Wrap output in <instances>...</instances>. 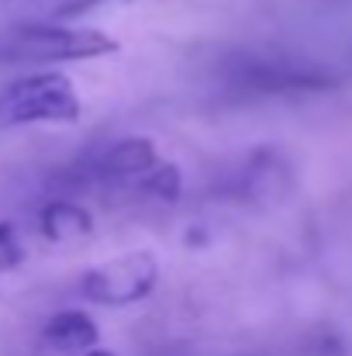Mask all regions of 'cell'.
I'll use <instances>...</instances> for the list:
<instances>
[{"instance_id":"7","label":"cell","mask_w":352,"mask_h":356,"mask_svg":"<svg viewBox=\"0 0 352 356\" xmlns=\"http://www.w3.org/2000/svg\"><path fill=\"white\" fill-rule=\"evenodd\" d=\"M24 242H21V232L10 225V222H0V273H10L24 263Z\"/></svg>"},{"instance_id":"1","label":"cell","mask_w":352,"mask_h":356,"mask_svg":"<svg viewBox=\"0 0 352 356\" xmlns=\"http://www.w3.org/2000/svg\"><path fill=\"white\" fill-rule=\"evenodd\" d=\"M117 52V42L80 24H17L0 35V63H69Z\"/></svg>"},{"instance_id":"3","label":"cell","mask_w":352,"mask_h":356,"mask_svg":"<svg viewBox=\"0 0 352 356\" xmlns=\"http://www.w3.org/2000/svg\"><path fill=\"white\" fill-rule=\"evenodd\" d=\"M159 280V263L149 252H124L117 259H108L80 277V294L94 305L108 308H128L152 294Z\"/></svg>"},{"instance_id":"4","label":"cell","mask_w":352,"mask_h":356,"mask_svg":"<svg viewBox=\"0 0 352 356\" xmlns=\"http://www.w3.org/2000/svg\"><path fill=\"white\" fill-rule=\"evenodd\" d=\"M159 166V156H156V145L142 135H131V138H117L111 142L90 166V173L104 184H142L152 170Z\"/></svg>"},{"instance_id":"6","label":"cell","mask_w":352,"mask_h":356,"mask_svg":"<svg viewBox=\"0 0 352 356\" xmlns=\"http://www.w3.org/2000/svg\"><path fill=\"white\" fill-rule=\"evenodd\" d=\"M38 229L49 242H69V238L90 236L94 229V218L87 208H80L76 201H66V197H56L42 208L38 215Z\"/></svg>"},{"instance_id":"2","label":"cell","mask_w":352,"mask_h":356,"mask_svg":"<svg viewBox=\"0 0 352 356\" xmlns=\"http://www.w3.org/2000/svg\"><path fill=\"white\" fill-rule=\"evenodd\" d=\"M80 97L62 73H31L0 90V128L17 124H73Z\"/></svg>"},{"instance_id":"5","label":"cell","mask_w":352,"mask_h":356,"mask_svg":"<svg viewBox=\"0 0 352 356\" xmlns=\"http://www.w3.org/2000/svg\"><path fill=\"white\" fill-rule=\"evenodd\" d=\"M97 339H101L97 322L80 308L56 312L42 329V343L56 353H90L97 346Z\"/></svg>"},{"instance_id":"9","label":"cell","mask_w":352,"mask_h":356,"mask_svg":"<svg viewBox=\"0 0 352 356\" xmlns=\"http://www.w3.org/2000/svg\"><path fill=\"white\" fill-rule=\"evenodd\" d=\"M83 356H115V353H108V350H90V353H83Z\"/></svg>"},{"instance_id":"8","label":"cell","mask_w":352,"mask_h":356,"mask_svg":"<svg viewBox=\"0 0 352 356\" xmlns=\"http://www.w3.org/2000/svg\"><path fill=\"white\" fill-rule=\"evenodd\" d=\"M97 3H108V0H73L69 7H62V10H59V17H76V14H83V10L97 7Z\"/></svg>"}]
</instances>
